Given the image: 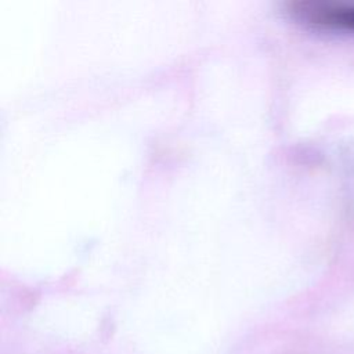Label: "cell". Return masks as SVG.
Here are the masks:
<instances>
[{
  "label": "cell",
  "instance_id": "obj_1",
  "mask_svg": "<svg viewBox=\"0 0 354 354\" xmlns=\"http://www.w3.org/2000/svg\"><path fill=\"white\" fill-rule=\"evenodd\" d=\"M289 12L314 28L354 32V3L299 0L289 4Z\"/></svg>",
  "mask_w": 354,
  "mask_h": 354
}]
</instances>
